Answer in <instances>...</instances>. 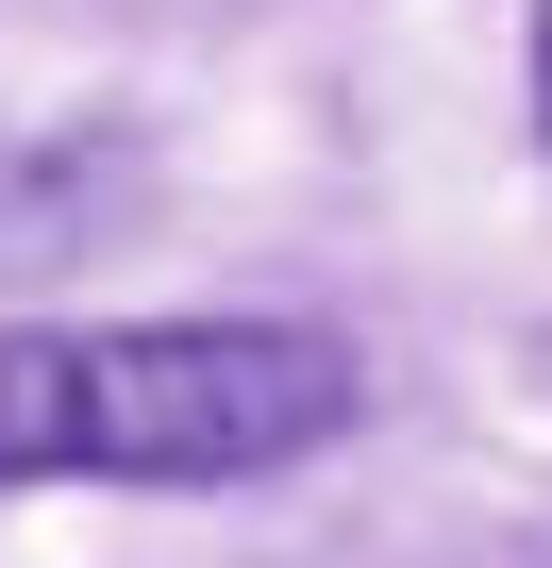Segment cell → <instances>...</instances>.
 <instances>
[{
    "label": "cell",
    "mask_w": 552,
    "mask_h": 568,
    "mask_svg": "<svg viewBox=\"0 0 552 568\" xmlns=\"http://www.w3.org/2000/svg\"><path fill=\"white\" fill-rule=\"evenodd\" d=\"M319 318H34L0 335V485H251L352 435Z\"/></svg>",
    "instance_id": "6da1fadb"
},
{
    "label": "cell",
    "mask_w": 552,
    "mask_h": 568,
    "mask_svg": "<svg viewBox=\"0 0 552 568\" xmlns=\"http://www.w3.org/2000/svg\"><path fill=\"white\" fill-rule=\"evenodd\" d=\"M134 201V151L101 134H0V267H68L84 234H118Z\"/></svg>",
    "instance_id": "7a4b0ae2"
}]
</instances>
